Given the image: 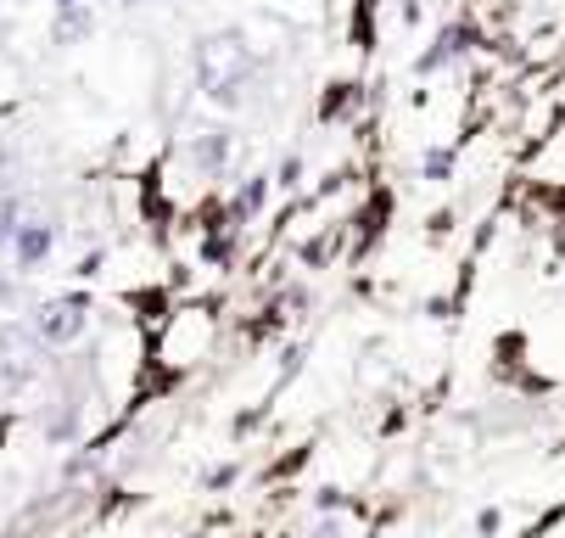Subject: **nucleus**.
I'll use <instances>...</instances> for the list:
<instances>
[{
    "label": "nucleus",
    "mask_w": 565,
    "mask_h": 538,
    "mask_svg": "<svg viewBox=\"0 0 565 538\" xmlns=\"http://www.w3.org/2000/svg\"><path fill=\"white\" fill-rule=\"evenodd\" d=\"M169 7H196V0H169Z\"/></svg>",
    "instance_id": "f3484780"
},
{
    "label": "nucleus",
    "mask_w": 565,
    "mask_h": 538,
    "mask_svg": "<svg viewBox=\"0 0 565 538\" xmlns=\"http://www.w3.org/2000/svg\"><path fill=\"white\" fill-rule=\"evenodd\" d=\"M191 80H196V96L213 102L218 113H235L247 102L253 80H258V45L247 29H207L191 40Z\"/></svg>",
    "instance_id": "f257e3e1"
},
{
    "label": "nucleus",
    "mask_w": 565,
    "mask_h": 538,
    "mask_svg": "<svg viewBox=\"0 0 565 538\" xmlns=\"http://www.w3.org/2000/svg\"><path fill=\"white\" fill-rule=\"evenodd\" d=\"M269 197H275V180L269 175H247L235 191H230V202H224V219L241 230V224H258L264 213H269Z\"/></svg>",
    "instance_id": "6e6552de"
},
{
    "label": "nucleus",
    "mask_w": 565,
    "mask_h": 538,
    "mask_svg": "<svg viewBox=\"0 0 565 538\" xmlns=\"http://www.w3.org/2000/svg\"><path fill=\"white\" fill-rule=\"evenodd\" d=\"M499 527H504V516H499V510H481V516H476V532H481V538H493Z\"/></svg>",
    "instance_id": "4468645a"
},
{
    "label": "nucleus",
    "mask_w": 565,
    "mask_h": 538,
    "mask_svg": "<svg viewBox=\"0 0 565 538\" xmlns=\"http://www.w3.org/2000/svg\"><path fill=\"white\" fill-rule=\"evenodd\" d=\"M18 303H23V275H0V320L18 315Z\"/></svg>",
    "instance_id": "ddd939ff"
},
{
    "label": "nucleus",
    "mask_w": 565,
    "mask_h": 538,
    "mask_svg": "<svg viewBox=\"0 0 565 538\" xmlns=\"http://www.w3.org/2000/svg\"><path fill=\"white\" fill-rule=\"evenodd\" d=\"M180 158H185L207 186L224 180L230 163H235V129H230V124H202V129H191V135L180 140Z\"/></svg>",
    "instance_id": "39448f33"
},
{
    "label": "nucleus",
    "mask_w": 565,
    "mask_h": 538,
    "mask_svg": "<svg viewBox=\"0 0 565 538\" xmlns=\"http://www.w3.org/2000/svg\"><path fill=\"white\" fill-rule=\"evenodd\" d=\"M56 242H62V224L51 219V213H29L23 224H18V236H12V247H7V259H12V275H40L51 259H56Z\"/></svg>",
    "instance_id": "20e7f679"
},
{
    "label": "nucleus",
    "mask_w": 565,
    "mask_h": 538,
    "mask_svg": "<svg viewBox=\"0 0 565 538\" xmlns=\"http://www.w3.org/2000/svg\"><path fill=\"white\" fill-rule=\"evenodd\" d=\"M269 180H275V191L297 197V191H302V180H308V158H302V151H291V158H280V169H275Z\"/></svg>",
    "instance_id": "9b49d317"
},
{
    "label": "nucleus",
    "mask_w": 565,
    "mask_h": 538,
    "mask_svg": "<svg viewBox=\"0 0 565 538\" xmlns=\"http://www.w3.org/2000/svg\"><path fill=\"white\" fill-rule=\"evenodd\" d=\"M96 7L85 0V7H56V18H51V45L56 51H67V45H85L90 34H96Z\"/></svg>",
    "instance_id": "1a4fd4ad"
},
{
    "label": "nucleus",
    "mask_w": 565,
    "mask_h": 538,
    "mask_svg": "<svg viewBox=\"0 0 565 538\" xmlns=\"http://www.w3.org/2000/svg\"><path fill=\"white\" fill-rule=\"evenodd\" d=\"M51 7H85V0H51Z\"/></svg>",
    "instance_id": "2eb2a0df"
},
{
    "label": "nucleus",
    "mask_w": 565,
    "mask_h": 538,
    "mask_svg": "<svg viewBox=\"0 0 565 538\" xmlns=\"http://www.w3.org/2000/svg\"><path fill=\"white\" fill-rule=\"evenodd\" d=\"M7 7H40V0H7Z\"/></svg>",
    "instance_id": "dca6fc26"
},
{
    "label": "nucleus",
    "mask_w": 565,
    "mask_h": 538,
    "mask_svg": "<svg viewBox=\"0 0 565 538\" xmlns=\"http://www.w3.org/2000/svg\"><path fill=\"white\" fill-rule=\"evenodd\" d=\"M29 326H34V337H40L51 354L85 342V331H90V297H85V292H56V297L34 303Z\"/></svg>",
    "instance_id": "f03ea898"
},
{
    "label": "nucleus",
    "mask_w": 565,
    "mask_h": 538,
    "mask_svg": "<svg viewBox=\"0 0 565 538\" xmlns=\"http://www.w3.org/2000/svg\"><path fill=\"white\" fill-rule=\"evenodd\" d=\"M280 309H286L291 320H302V315L313 309V292H308L302 281H297V286H286V292H280Z\"/></svg>",
    "instance_id": "f8f14e48"
},
{
    "label": "nucleus",
    "mask_w": 565,
    "mask_h": 538,
    "mask_svg": "<svg viewBox=\"0 0 565 538\" xmlns=\"http://www.w3.org/2000/svg\"><path fill=\"white\" fill-rule=\"evenodd\" d=\"M415 175H420L426 186H448V180L459 175V146H454V140H426L420 158H415Z\"/></svg>",
    "instance_id": "9d476101"
},
{
    "label": "nucleus",
    "mask_w": 565,
    "mask_h": 538,
    "mask_svg": "<svg viewBox=\"0 0 565 538\" xmlns=\"http://www.w3.org/2000/svg\"><path fill=\"white\" fill-rule=\"evenodd\" d=\"M476 51H481V29H476L470 18H454V23H443V29L431 34V45L415 56V80H437V73H454V67H465Z\"/></svg>",
    "instance_id": "7ed1b4c3"
},
{
    "label": "nucleus",
    "mask_w": 565,
    "mask_h": 538,
    "mask_svg": "<svg viewBox=\"0 0 565 538\" xmlns=\"http://www.w3.org/2000/svg\"><path fill=\"white\" fill-rule=\"evenodd\" d=\"M526 180H532L537 191H548V197L565 202V135H559V129H548V135L537 140L532 163H526Z\"/></svg>",
    "instance_id": "423d86ee"
},
{
    "label": "nucleus",
    "mask_w": 565,
    "mask_h": 538,
    "mask_svg": "<svg viewBox=\"0 0 565 538\" xmlns=\"http://www.w3.org/2000/svg\"><path fill=\"white\" fill-rule=\"evenodd\" d=\"M364 102H370V91L359 85V80H331L326 91H319V124L326 129H337V124H359V113H364Z\"/></svg>",
    "instance_id": "0eeeda50"
}]
</instances>
